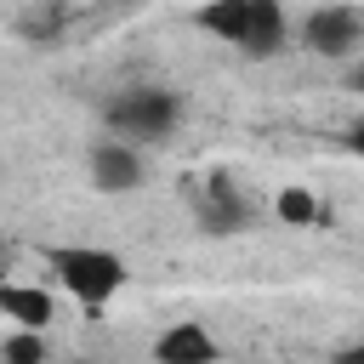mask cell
<instances>
[{
    "mask_svg": "<svg viewBox=\"0 0 364 364\" xmlns=\"http://www.w3.org/2000/svg\"><path fill=\"white\" fill-rule=\"evenodd\" d=\"M0 318L46 330V324L57 318V301H51L46 290H34V284H0Z\"/></svg>",
    "mask_w": 364,
    "mask_h": 364,
    "instance_id": "8",
    "label": "cell"
},
{
    "mask_svg": "<svg viewBox=\"0 0 364 364\" xmlns=\"http://www.w3.org/2000/svg\"><path fill=\"white\" fill-rule=\"evenodd\" d=\"M222 347H216V336L205 330V324H193V318H182V324H171L159 341H154V358L159 364H210Z\"/></svg>",
    "mask_w": 364,
    "mask_h": 364,
    "instance_id": "7",
    "label": "cell"
},
{
    "mask_svg": "<svg viewBox=\"0 0 364 364\" xmlns=\"http://www.w3.org/2000/svg\"><path fill=\"white\" fill-rule=\"evenodd\" d=\"M245 222H250V210H245L239 188L228 176H210L199 193V228L205 233H245Z\"/></svg>",
    "mask_w": 364,
    "mask_h": 364,
    "instance_id": "5",
    "label": "cell"
},
{
    "mask_svg": "<svg viewBox=\"0 0 364 364\" xmlns=\"http://www.w3.org/2000/svg\"><path fill=\"white\" fill-rule=\"evenodd\" d=\"M347 148H353V154H364V119L353 125V136H347Z\"/></svg>",
    "mask_w": 364,
    "mask_h": 364,
    "instance_id": "13",
    "label": "cell"
},
{
    "mask_svg": "<svg viewBox=\"0 0 364 364\" xmlns=\"http://www.w3.org/2000/svg\"><path fill=\"white\" fill-rule=\"evenodd\" d=\"M46 262H51L57 284H63L80 307H108V301L125 290V262H119L114 250H102V245H63V250H51Z\"/></svg>",
    "mask_w": 364,
    "mask_h": 364,
    "instance_id": "1",
    "label": "cell"
},
{
    "mask_svg": "<svg viewBox=\"0 0 364 364\" xmlns=\"http://www.w3.org/2000/svg\"><path fill=\"white\" fill-rule=\"evenodd\" d=\"M273 216H279L284 228H318V222H324V205H318V193H313V188L290 182V188H279V193H273Z\"/></svg>",
    "mask_w": 364,
    "mask_h": 364,
    "instance_id": "10",
    "label": "cell"
},
{
    "mask_svg": "<svg viewBox=\"0 0 364 364\" xmlns=\"http://www.w3.org/2000/svg\"><path fill=\"white\" fill-rule=\"evenodd\" d=\"M51 353V341H46V330H34V324H17L11 336H0V358L6 364H40Z\"/></svg>",
    "mask_w": 364,
    "mask_h": 364,
    "instance_id": "11",
    "label": "cell"
},
{
    "mask_svg": "<svg viewBox=\"0 0 364 364\" xmlns=\"http://www.w3.org/2000/svg\"><path fill=\"white\" fill-rule=\"evenodd\" d=\"M284 46H290L284 6H279V0H250V23H245V40H239V51H245V57H279Z\"/></svg>",
    "mask_w": 364,
    "mask_h": 364,
    "instance_id": "6",
    "label": "cell"
},
{
    "mask_svg": "<svg viewBox=\"0 0 364 364\" xmlns=\"http://www.w3.org/2000/svg\"><path fill=\"white\" fill-rule=\"evenodd\" d=\"M85 165H91V188H97V193H131V188H142V176H148L142 154H136L131 142H119V136L97 142Z\"/></svg>",
    "mask_w": 364,
    "mask_h": 364,
    "instance_id": "4",
    "label": "cell"
},
{
    "mask_svg": "<svg viewBox=\"0 0 364 364\" xmlns=\"http://www.w3.org/2000/svg\"><path fill=\"white\" fill-rule=\"evenodd\" d=\"M358 34H364V23H358V11H347V6H318V11H307V23H301V46H307L313 57H347V51L358 46Z\"/></svg>",
    "mask_w": 364,
    "mask_h": 364,
    "instance_id": "3",
    "label": "cell"
},
{
    "mask_svg": "<svg viewBox=\"0 0 364 364\" xmlns=\"http://www.w3.org/2000/svg\"><path fill=\"white\" fill-rule=\"evenodd\" d=\"M347 85H353V91H358V97H364V63H358V68H353V74H347Z\"/></svg>",
    "mask_w": 364,
    "mask_h": 364,
    "instance_id": "14",
    "label": "cell"
},
{
    "mask_svg": "<svg viewBox=\"0 0 364 364\" xmlns=\"http://www.w3.org/2000/svg\"><path fill=\"white\" fill-rule=\"evenodd\" d=\"M176 114H182V102L165 85H136V91H119L108 102V125L119 136H136V142H165Z\"/></svg>",
    "mask_w": 364,
    "mask_h": 364,
    "instance_id": "2",
    "label": "cell"
},
{
    "mask_svg": "<svg viewBox=\"0 0 364 364\" xmlns=\"http://www.w3.org/2000/svg\"><path fill=\"white\" fill-rule=\"evenodd\" d=\"M193 23H199L205 34H216L222 46H239V40H245V23H250V0H205V6L193 11Z\"/></svg>",
    "mask_w": 364,
    "mask_h": 364,
    "instance_id": "9",
    "label": "cell"
},
{
    "mask_svg": "<svg viewBox=\"0 0 364 364\" xmlns=\"http://www.w3.org/2000/svg\"><path fill=\"white\" fill-rule=\"evenodd\" d=\"M119 6H136V0H119Z\"/></svg>",
    "mask_w": 364,
    "mask_h": 364,
    "instance_id": "15",
    "label": "cell"
},
{
    "mask_svg": "<svg viewBox=\"0 0 364 364\" xmlns=\"http://www.w3.org/2000/svg\"><path fill=\"white\" fill-rule=\"evenodd\" d=\"M336 358H341V364H364V341H353V347H341Z\"/></svg>",
    "mask_w": 364,
    "mask_h": 364,
    "instance_id": "12",
    "label": "cell"
}]
</instances>
